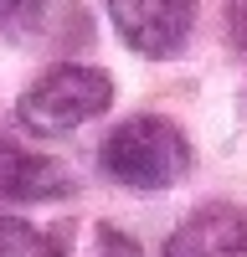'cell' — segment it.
I'll use <instances>...</instances> for the list:
<instances>
[{"mask_svg": "<svg viewBox=\"0 0 247 257\" xmlns=\"http://www.w3.org/2000/svg\"><path fill=\"white\" fill-rule=\"evenodd\" d=\"M41 6H47V0H0V31L31 26V21L41 16Z\"/></svg>", "mask_w": 247, "mask_h": 257, "instance_id": "cell-7", "label": "cell"}, {"mask_svg": "<svg viewBox=\"0 0 247 257\" xmlns=\"http://www.w3.org/2000/svg\"><path fill=\"white\" fill-rule=\"evenodd\" d=\"M108 16L124 36V47L144 57H170L196 21V0H108Z\"/></svg>", "mask_w": 247, "mask_h": 257, "instance_id": "cell-3", "label": "cell"}, {"mask_svg": "<svg viewBox=\"0 0 247 257\" xmlns=\"http://www.w3.org/2000/svg\"><path fill=\"white\" fill-rule=\"evenodd\" d=\"M103 170L129 190H165L191 170V144L170 118L139 113L103 139Z\"/></svg>", "mask_w": 247, "mask_h": 257, "instance_id": "cell-1", "label": "cell"}, {"mask_svg": "<svg viewBox=\"0 0 247 257\" xmlns=\"http://www.w3.org/2000/svg\"><path fill=\"white\" fill-rule=\"evenodd\" d=\"M93 257H139V242H134V237H124L118 226H103V231H98Z\"/></svg>", "mask_w": 247, "mask_h": 257, "instance_id": "cell-8", "label": "cell"}, {"mask_svg": "<svg viewBox=\"0 0 247 257\" xmlns=\"http://www.w3.org/2000/svg\"><path fill=\"white\" fill-rule=\"evenodd\" d=\"M0 257H62V247L52 237H41L31 221L0 216Z\"/></svg>", "mask_w": 247, "mask_h": 257, "instance_id": "cell-6", "label": "cell"}, {"mask_svg": "<svg viewBox=\"0 0 247 257\" xmlns=\"http://www.w3.org/2000/svg\"><path fill=\"white\" fill-rule=\"evenodd\" d=\"M232 31H237L242 47H247V0H237V6H232Z\"/></svg>", "mask_w": 247, "mask_h": 257, "instance_id": "cell-9", "label": "cell"}, {"mask_svg": "<svg viewBox=\"0 0 247 257\" xmlns=\"http://www.w3.org/2000/svg\"><path fill=\"white\" fill-rule=\"evenodd\" d=\"M72 190V175L52 155L21 144H0V196L6 201H57Z\"/></svg>", "mask_w": 247, "mask_h": 257, "instance_id": "cell-5", "label": "cell"}, {"mask_svg": "<svg viewBox=\"0 0 247 257\" xmlns=\"http://www.w3.org/2000/svg\"><path fill=\"white\" fill-rule=\"evenodd\" d=\"M108 103H113V77L103 67L67 62V67H52L47 77H36L21 93L16 113L31 134H72L88 118H98Z\"/></svg>", "mask_w": 247, "mask_h": 257, "instance_id": "cell-2", "label": "cell"}, {"mask_svg": "<svg viewBox=\"0 0 247 257\" xmlns=\"http://www.w3.org/2000/svg\"><path fill=\"white\" fill-rule=\"evenodd\" d=\"M165 257H247V216L221 201L201 206L170 231Z\"/></svg>", "mask_w": 247, "mask_h": 257, "instance_id": "cell-4", "label": "cell"}]
</instances>
